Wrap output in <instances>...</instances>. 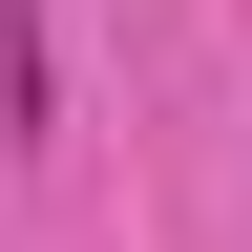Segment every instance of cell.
<instances>
[{"instance_id": "obj_1", "label": "cell", "mask_w": 252, "mask_h": 252, "mask_svg": "<svg viewBox=\"0 0 252 252\" xmlns=\"http://www.w3.org/2000/svg\"><path fill=\"white\" fill-rule=\"evenodd\" d=\"M0 126H63V63H42V21L0 0Z\"/></svg>"}]
</instances>
